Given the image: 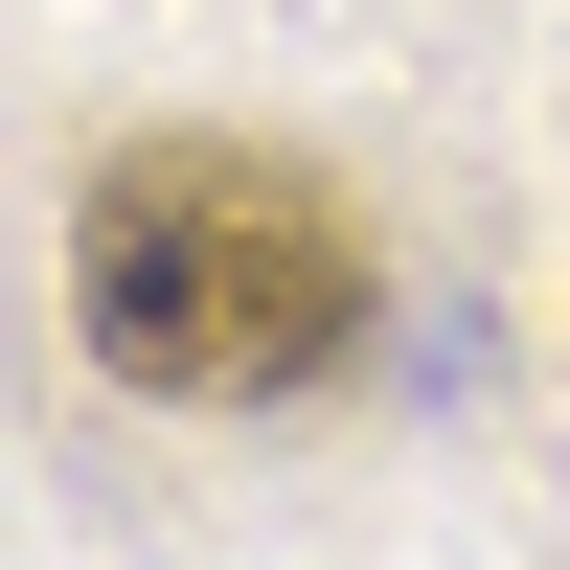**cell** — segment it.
<instances>
[{"label":"cell","instance_id":"6da1fadb","mask_svg":"<svg viewBox=\"0 0 570 570\" xmlns=\"http://www.w3.org/2000/svg\"><path fill=\"white\" fill-rule=\"evenodd\" d=\"M91 343L183 411H274L365 343V228L274 137H137L91 183Z\"/></svg>","mask_w":570,"mask_h":570}]
</instances>
